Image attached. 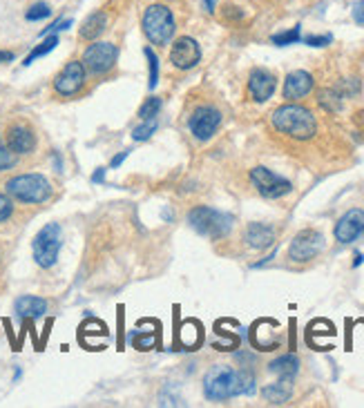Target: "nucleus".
I'll return each mask as SVG.
<instances>
[{"instance_id":"obj_6","label":"nucleus","mask_w":364,"mask_h":408,"mask_svg":"<svg viewBox=\"0 0 364 408\" xmlns=\"http://www.w3.org/2000/svg\"><path fill=\"white\" fill-rule=\"evenodd\" d=\"M63 248V230L58 223H47L32 241L34 261L41 268H52L58 261V252Z\"/></svg>"},{"instance_id":"obj_17","label":"nucleus","mask_w":364,"mask_h":408,"mask_svg":"<svg viewBox=\"0 0 364 408\" xmlns=\"http://www.w3.org/2000/svg\"><path fill=\"white\" fill-rule=\"evenodd\" d=\"M244 241H246V246L253 250H266L275 246V230L266 223H248L246 232H244Z\"/></svg>"},{"instance_id":"obj_21","label":"nucleus","mask_w":364,"mask_h":408,"mask_svg":"<svg viewBox=\"0 0 364 408\" xmlns=\"http://www.w3.org/2000/svg\"><path fill=\"white\" fill-rule=\"evenodd\" d=\"M268 371L280 379H295V375L299 373V360L295 355H282L268 364Z\"/></svg>"},{"instance_id":"obj_31","label":"nucleus","mask_w":364,"mask_h":408,"mask_svg":"<svg viewBox=\"0 0 364 408\" xmlns=\"http://www.w3.org/2000/svg\"><path fill=\"white\" fill-rule=\"evenodd\" d=\"M304 43L311 45V47H326L333 43V36L331 34H324V36H306Z\"/></svg>"},{"instance_id":"obj_26","label":"nucleus","mask_w":364,"mask_h":408,"mask_svg":"<svg viewBox=\"0 0 364 408\" xmlns=\"http://www.w3.org/2000/svg\"><path fill=\"white\" fill-rule=\"evenodd\" d=\"M157 127H159L157 119H148L139 127H134V130H132V138H134V141H139V143L141 141H148V138L157 132Z\"/></svg>"},{"instance_id":"obj_8","label":"nucleus","mask_w":364,"mask_h":408,"mask_svg":"<svg viewBox=\"0 0 364 408\" xmlns=\"http://www.w3.org/2000/svg\"><path fill=\"white\" fill-rule=\"evenodd\" d=\"M85 83H87V70L83 65V60H70L56 74L52 87L60 98H74L85 89Z\"/></svg>"},{"instance_id":"obj_9","label":"nucleus","mask_w":364,"mask_h":408,"mask_svg":"<svg viewBox=\"0 0 364 408\" xmlns=\"http://www.w3.org/2000/svg\"><path fill=\"white\" fill-rule=\"evenodd\" d=\"M324 248H326V241H324L322 232L302 230L293 237L291 246H288V259H291L293 263H308L316 257H320Z\"/></svg>"},{"instance_id":"obj_36","label":"nucleus","mask_w":364,"mask_h":408,"mask_svg":"<svg viewBox=\"0 0 364 408\" xmlns=\"http://www.w3.org/2000/svg\"><path fill=\"white\" fill-rule=\"evenodd\" d=\"M9 60H14V54L3 52V49H0V62H9Z\"/></svg>"},{"instance_id":"obj_27","label":"nucleus","mask_w":364,"mask_h":408,"mask_svg":"<svg viewBox=\"0 0 364 408\" xmlns=\"http://www.w3.org/2000/svg\"><path fill=\"white\" fill-rule=\"evenodd\" d=\"M16 163H18V157L5 145V138H3V134H0V172L16 168Z\"/></svg>"},{"instance_id":"obj_2","label":"nucleus","mask_w":364,"mask_h":408,"mask_svg":"<svg viewBox=\"0 0 364 408\" xmlns=\"http://www.w3.org/2000/svg\"><path fill=\"white\" fill-rule=\"evenodd\" d=\"M5 190L11 199H16L20 203H27V206H41V203L52 199V183L47 181V176L43 174H16L11 176L5 183Z\"/></svg>"},{"instance_id":"obj_28","label":"nucleus","mask_w":364,"mask_h":408,"mask_svg":"<svg viewBox=\"0 0 364 408\" xmlns=\"http://www.w3.org/2000/svg\"><path fill=\"white\" fill-rule=\"evenodd\" d=\"M143 54H145V58L150 62V81H148V85H150V89H155L157 83H159V56L155 54L152 47H145Z\"/></svg>"},{"instance_id":"obj_15","label":"nucleus","mask_w":364,"mask_h":408,"mask_svg":"<svg viewBox=\"0 0 364 408\" xmlns=\"http://www.w3.org/2000/svg\"><path fill=\"white\" fill-rule=\"evenodd\" d=\"M278 87V79L264 67H255L248 76V94L255 103H266V100L275 94Z\"/></svg>"},{"instance_id":"obj_13","label":"nucleus","mask_w":364,"mask_h":408,"mask_svg":"<svg viewBox=\"0 0 364 408\" xmlns=\"http://www.w3.org/2000/svg\"><path fill=\"white\" fill-rule=\"evenodd\" d=\"M36 134L30 125H25V123H14V125H9L7 127V132H5V145L14 152L16 157H27L32 154V152L36 150Z\"/></svg>"},{"instance_id":"obj_18","label":"nucleus","mask_w":364,"mask_h":408,"mask_svg":"<svg viewBox=\"0 0 364 408\" xmlns=\"http://www.w3.org/2000/svg\"><path fill=\"white\" fill-rule=\"evenodd\" d=\"M14 312L20 320H41L47 312V301L34 295H22L14 303Z\"/></svg>"},{"instance_id":"obj_35","label":"nucleus","mask_w":364,"mask_h":408,"mask_svg":"<svg viewBox=\"0 0 364 408\" xmlns=\"http://www.w3.org/2000/svg\"><path fill=\"white\" fill-rule=\"evenodd\" d=\"M105 172H108L105 168H98V170L92 174V181H94V183H103V181H105Z\"/></svg>"},{"instance_id":"obj_22","label":"nucleus","mask_w":364,"mask_h":408,"mask_svg":"<svg viewBox=\"0 0 364 408\" xmlns=\"http://www.w3.org/2000/svg\"><path fill=\"white\" fill-rule=\"evenodd\" d=\"M58 45V36L56 34H49V36H45V41L41 43V45H36L32 52H30V56L22 60V65L27 67V65H32V62L36 60V58H43V56H47L52 49Z\"/></svg>"},{"instance_id":"obj_4","label":"nucleus","mask_w":364,"mask_h":408,"mask_svg":"<svg viewBox=\"0 0 364 408\" xmlns=\"http://www.w3.org/2000/svg\"><path fill=\"white\" fill-rule=\"evenodd\" d=\"M188 223H190L193 230H197L199 235H204L212 241L228 237L233 230V216L210 208V206L193 208L190 212H188Z\"/></svg>"},{"instance_id":"obj_12","label":"nucleus","mask_w":364,"mask_h":408,"mask_svg":"<svg viewBox=\"0 0 364 408\" xmlns=\"http://www.w3.org/2000/svg\"><path fill=\"white\" fill-rule=\"evenodd\" d=\"M170 65L179 72H190L199 65V60H202V47L190 36H179L177 41L172 43L170 47Z\"/></svg>"},{"instance_id":"obj_37","label":"nucleus","mask_w":364,"mask_h":408,"mask_svg":"<svg viewBox=\"0 0 364 408\" xmlns=\"http://www.w3.org/2000/svg\"><path fill=\"white\" fill-rule=\"evenodd\" d=\"M362 261H364V254H362V252H358V254H356V259H353V268L362 265Z\"/></svg>"},{"instance_id":"obj_5","label":"nucleus","mask_w":364,"mask_h":408,"mask_svg":"<svg viewBox=\"0 0 364 408\" xmlns=\"http://www.w3.org/2000/svg\"><path fill=\"white\" fill-rule=\"evenodd\" d=\"M204 395L210 402H226L237 397V371L226 364L212 366L204 377Z\"/></svg>"},{"instance_id":"obj_14","label":"nucleus","mask_w":364,"mask_h":408,"mask_svg":"<svg viewBox=\"0 0 364 408\" xmlns=\"http://www.w3.org/2000/svg\"><path fill=\"white\" fill-rule=\"evenodd\" d=\"M333 235L340 244H353L358 237L364 235V210L353 208V210L344 212L340 219H337Z\"/></svg>"},{"instance_id":"obj_7","label":"nucleus","mask_w":364,"mask_h":408,"mask_svg":"<svg viewBox=\"0 0 364 408\" xmlns=\"http://www.w3.org/2000/svg\"><path fill=\"white\" fill-rule=\"evenodd\" d=\"M117 60H119V47L115 43L92 41V45H87V49L83 52V65L87 74L92 76H108L117 67Z\"/></svg>"},{"instance_id":"obj_30","label":"nucleus","mask_w":364,"mask_h":408,"mask_svg":"<svg viewBox=\"0 0 364 408\" xmlns=\"http://www.w3.org/2000/svg\"><path fill=\"white\" fill-rule=\"evenodd\" d=\"M11 214H14V199H11L9 195L0 192V223L9 221Z\"/></svg>"},{"instance_id":"obj_34","label":"nucleus","mask_w":364,"mask_h":408,"mask_svg":"<svg viewBox=\"0 0 364 408\" xmlns=\"http://www.w3.org/2000/svg\"><path fill=\"white\" fill-rule=\"evenodd\" d=\"M128 154H130V152H121V154H117L115 159H112V163H110V168H119V165L125 161V159H128Z\"/></svg>"},{"instance_id":"obj_23","label":"nucleus","mask_w":364,"mask_h":408,"mask_svg":"<svg viewBox=\"0 0 364 408\" xmlns=\"http://www.w3.org/2000/svg\"><path fill=\"white\" fill-rule=\"evenodd\" d=\"M255 393V375L250 368L237 371V395H253Z\"/></svg>"},{"instance_id":"obj_29","label":"nucleus","mask_w":364,"mask_h":408,"mask_svg":"<svg viewBox=\"0 0 364 408\" xmlns=\"http://www.w3.org/2000/svg\"><path fill=\"white\" fill-rule=\"evenodd\" d=\"M52 16V7H49L47 3H36L27 9V14H25V18H27L30 22H36V20H45Z\"/></svg>"},{"instance_id":"obj_20","label":"nucleus","mask_w":364,"mask_h":408,"mask_svg":"<svg viewBox=\"0 0 364 408\" xmlns=\"http://www.w3.org/2000/svg\"><path fill=\"white\" fill-rule=\"evenodd\" d=\"M105 29H108V14L105 11H94V14H90L83 20L79 36L81 41H96Z\"/></svg>"},{"instance_id":"obj_39","label":"nucleus","mask_w":364,"mask_h":408,"mask_svg":"<svg viewBox=\"0 0 364 408\" xmlns=\"http://www.w3.org/2000/svg\"><path fill=\"white\" fill-rule=\"evenodd\" d=\"M20 377H22V371H20V368L16 366V373H14V381H18Z\"/></svg>"},{"instance_id":"obj_32","label":"nucleus","mask_w":364,"mask_h":408,"mask_svg":"<svg viewBox=\"0 0 364 408\" xmlns=\"http://www.w3.org/2000/svg\"><path fill=\"white\" fill-rule=\"evenodd\" d=\"M70 25H72V20H70V18H63V20H56L54 25H49V27H47V29H43V32H41V36L45 38V36H49V34H56V32H63V29H67V27H70Z\"/></svg>"},{"instance_id":"obj_38","label":"nucleus","mask_w":364,"mask_h":408,"mask_svg":"<svg viewBox=\"0 0 364 408\" xmlns=\"http://www.w3.org/2000/svg\"><path fill=\"white\" fill-rule=\"evenodd\" d=\"M204 3H206V9L208 11H215V3H217V0H204Z\"/></svg>"},{"instance_id":"obj_19","label":"nucleus","mask_w":364,"mask_h":408,"mask_svg":"<svg viewBox=\"0 0 364 408\" xmlns=\"http://www.w3.org/2000/svg\"><path fill=\"white\" fill-rule=\"evenodd\" d=\"M261 397L273 406H282L293 397V379H278L261 388Z\"/></svg>"},{"instance_id":"obj_16","label":"nucleus","mask_w":364,"mask_h":408,"mask_svg":"<svg viewBox=\"0 0 364 408\" xmlns=\"http://www.w3.org/2000/svg\"><path fill=\"white\" fill-rule=\"evenodd\" d=\"M313 85H316V79L304 72V70H295L286 76V81H284V89H282V94L286 100H299V98H304L313 92Z\"/></svg>"},{"instance_id":"obj_25","label":"nucleus","mask_w":364,"mask_h":408,"mask_svg":"<svg viewBox=\"0 0 364 408\" xmlns=\"http://www.w3.org/2000/svg\"><path fill=\"white\" fill-rule=\"evenodd\" d=\"M161 105H163V100H161L159 96H150V98H145V103L139 107V119H141V121L155 119L157 114L161 112Z\"/></svg>"},{"instance_id":"obj_24","label":"nucleus","mask_w":364,"mask_h":408,"mask_svg":"<svg viewBox=\"0 0 364 408\" xmlns=\"http://www.w3.org/2000/svg\"><path fill=\"white\" fill-rule=\"evenodd\" d=\"M273 45H278V47H286V45H295L302 41V27H293V29H288V32H282V34H275L273 38Z\"/></svg>"},{"instance_id":"obj_10","label":"nucleus","mask_w":364,"mask_h":408,"mask_svg":"<svg viewBox=\"0 0 364 408\" xmlns=\"http://www.w3.org/2000/svg\"><path fill=\"white\" fill-rule=\"evenodd\" d=\"M248 178H250V183H253V187L257 190V192L264 199H282V197H286L293 190L291 181H286L284 176L275 174L273 170L264 168V165L250 170Z\"/></svg>"},{"instance_id":"obj_11","label":"nucleus","mask_w":364,"mask_h":408,"mask_svg":"<svg viewBox=\"0 0 364 408\" xmlns=\"http://www.w3.org/2000/svg\"><path fill=\"white\" fill-rule=\"evenodd\" d=\"M219 127H221V112L210 105L197 107L190 114V119H188V130H190V134L202 143L210 141V138L217 134Z\"/></svg>"},{"instance_id":"obj_3","label":"nucleus","mask_w":364,"mask_h":408,"mask_svg":"<svg viewBox=\"0 0 364 408\" xmlns=\"http://www.w3.org/2000/svg\"><path fill=\"white\" fill-rule=\"evenodd\" d=\"M141 27H143L145 38L155 47H166L174 38V32H177V20H174V14L168 5L155 3V5L145 7Z\"/></svg>"},{"instance_id":"obj_33","label":"nucleus","mask_w":364,"mask_h":408,"mask_svg":"<svg viewBox=\"0 0 364 408\" xmlns=\"http://www.w3.org/2000/svg\"><path fill=\"white\" fill-rule=\"evenodd\" d=\"M351 16H353V20L360 25V27H364V0L353 3V7H351Z\"/></svg>"},{"instance_id":"obj_1","label":"nucleus","mask_w":364,"mask_h":408,"mask_svg":"<svg viewBox=\"0 0 364 408\" xmlns=\"http://www.w3.org/2000/svg\"><path fill=\"white\" fill-rule=\"evenodd\" d=\"M271 125L293 141H311L318 134V119L308 107L284 103L271 114Z\"/></svg>"}]
</instances>
